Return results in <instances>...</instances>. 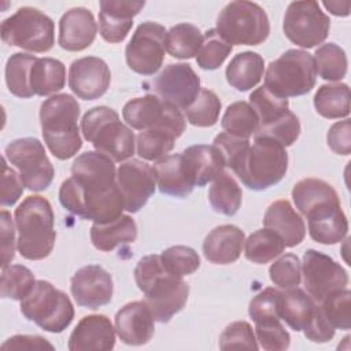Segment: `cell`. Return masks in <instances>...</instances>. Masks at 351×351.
Returning <instances> with one entry per match:
<instances>
[{
    "instance_id": "cell-1",
    "label": "cell",
    "mask_w": 351,
    "mask_h": 351,
    "mask_svg": "<svg viewBox=\"0 0 351 351\" xmlns=\"http://www.w3.org/2000/svg\"><path fill=\"white\" fill-rule=\"evenodd\" d=\"M60 204L71 214L93 223L122 215L123 200L114 160L97 151H86L71 165V177L59 189Z\"/></svg>"
},
{
    "instance_id": "cell-2",
    "label": "cell",
    "mask_w": 351,
    "mask_h": 351,
    "mask_svg": "<svg viewBox=\"0 0 351 351\" xmlns=\"http://www.w3.org/2000/svg\"><path fill=\"white\" fill-rule=\"evenodd\" d=\"M292 199L308 221V234L319 244L340 243L348 232V221L341 210L335 188L324 180L304 178L295 184Z\"/></svg>"
},
{
    "instance_id": "cell-3",
    "label": "cell",
    "mask_w": 351,
    "mask_h": 351,
    "mask_svg": "<svg viewBox=\"0 0 351 351\" xmlns=\"http://www.w3.org/2000/svg\"><path fill=\"white\" fill-rule=\"evenodd\" d=\"M134 280L158 322H169L188 300L189 285L165 269L160 255L141 258L134 267Z\"/></svg>"
},
{
    "instance_id": "cell-4",
    "label": "cell",
    "mask_w": 351,
    "mask_h": 351,
    "mask_svg": "<svg viewBox=\"0 0 351 351\" xmlns=\"http://www.w3.org/2000/svg\"><path fill=\"white\" fill-rule=\"evenodd\" d=\"M80 104L71 95H53L40 107V122L44 141L51 154L66 160L82 147L78 129Z\"/></svg>"
},
{
    "instance_id": "cell-5",
    "label": "cell",
    "mask_w": 351,
    "mask_h": 351,
    "mask_svg": "<svg viewBox=\"0 0 351 351\" xmlns=\"http://www.w3.org/2000/svg\"><path fill=\"white\" fill-rule=\"evenodd\" d=\"M15 225L18 230L16 248L29 261L47 258L55 245V215L51 203L40 196H27L15 208Z\"/></svg>"
},
{
    "instance_id": "cell-6",
    "label": "cell",
    "mask_w": 351,
    "mask_h": 351,
    "mask_svg": "<svg viewBox=\"0 0 351 351\" xmlns=\"http://www.w3.org/2000/svg\"><path fill=\"white\" fill-rule=\"evenodd\" d=\"M84 138L95 149L114 162H123L134 155V134L130 128L121 122L119 115L110 107L90 108L81 119Z\"/></svg>"
},
{
    "instance_id": "cell-7",
    "label": "cell",
    "mask_w": 351,
    "mask_h": 351,
    "mask_svg": "<svg viewBox=\"0 0 351 351\" xmlns=\"http://www.w3.org/2000/svg\"><path fill=\"white\" fill-rule=\"evenodd\" d=\"M288 169L285 147L269 137H254L237 166L233 169L239 180L252 191H263L278 184Z\"/></svg>"
},
{
    "instance_id": "cell-8",
    "label": "cell",
    "mask_w": 351,
    "mask_h": 351,
    "mask_svg": "<svg viewBox=\"0 0 351 351\" xmlns=\"http://www.w3.org/2000/svg\"><path fill=\"white\" fill-rule=\"evenodd\" d=\"M315 81L313 56L303 49H288L269 63L263 86L273 95L287 99L308 93Z\"/></svg>"
},
{
    "instance_id": "cell-9",
    "label": "cell",
    "mask_w": 351,
    "mask_h": 351,
    "mask_svg": "<svg viewBox=\"0 0 351 351\" xmlns=\"http://www.w3.org/2000/svg\"><path fill=\"white\" fill-rule=\"evenodd\" d=\"M215 30L230 45H259L269 37L270 22L258 3L239 0L222 8Z\"/></svg>"
},
{
    "instance_id": "cell-10",
    "label": "cell",
    "mask_w": 351,
    "mask_h": 351,
    "mask_svg": "<svg viewBox=\"0 0 351 351\" xmlns=\"http://www.w3.org/2000/svg\"><path fill=\"white\" fill-rule=\"evenodd\" d=\"M21 313L51 333L63 332L74 318L70 298L44 280H37L33 289L21 300Z\"/></svg>"
},
{
    "instance_id": "cell-11",
    "label": "cell",
    "mask_w": 351,
    "mask_h": 351,
    "mask_svg": "<svg viewBox=\"0 0 351 351\" xmlns=\"http://www.w3.org/2000/svg\"><path fill=\"white\" fill-rule=\"evenodd\" d=\"M1 38L11 47L30 52H48L55 44L53 21L33 7H21L1 22Z\"/></svg>"
},
{
    "instance_id": "cell-12",
    "label": "cell",
    "mask_w": 351,
    "mask_h": 351,
    "mask_svg": "<svg viewBox=\"0 0 351 351\" xmlns=\"http://www.w3.org/2000/svg\"><path fill=\"white\" fill-rule=\"evenodd\" d=\"M4 158L18 169L27 189L40 192L51 185L55 170L40 140L34 137L16 138L5 147Z\"/></svg>"
},
{
    "instance_id": "cell-13",
    "label": "cell",
    "mask_w": 351,
    "mask_h": 351,
    "mask_svg": "<svg viewBox=\"0 0 351 351\" xmlns=\"http://www.w3.org/2000/svg\"><path fill=\"white\" fill-rule=\"evenodd\" d=\"M122 117L133 129H166L177 138L185 132L186 126L180 108L151 93L129 100L122 108Z\"/></svg>"
},
{
    "instance_id": "cell-14",
    "label": "cell",
    "mask_w": 351,
    "mask_h": 351,
    "mask_svg": "<svg viewBox=\"0 0 351 351\" xmlns=\"http://www.w3.org/2000/svg\"><path fill=\"white\" fill-rule=\"evenodd\" d=\"M282 29L289 41L308 49L326 40L330 19L317 1H292L285 11Z\"/></svg>"
},
{
    "instance_id": "cell-15",
    "label": "cell",
    "mask_w": 351,
    "mask_h": 351,
    "mask_svg": "<svg viewBox=\"0 0 351 351\" xmlns=\"http://www.w3.org/2000/svg\"><path fill=\"white\" fill-rule=\"evenodd\" d=\"M166 33L160 23L152 21L140 23L125 49L129 69L141 75L155 74L165 60Z\"/></svg>"
},
{
    "instance_id": "cell-16",
    "label": "cell",
    "mask_w": 351,
    "mask_h": 351,
    "mask_svg": "<svg viewBox=\"0 0 351 351\" xmlns=\"http://www.w3.org/2000/svg\"><path fill=\"white\" fill-rule=\"evenodd\" d=\"M302 271L304 288L317 303L348 285V274L344 267L329 255L313 248L303 255Z\"/></svg>"
},
{
    "instance_id": "cell-17",
    "label": "cell",
    "mask_w": 351,
    "mask_h": 351,
    "mask_svg": "<svg viewBox=\"0 0 351 351\" xmlns=\"http://www.w3.org/2000/svg\"><path fill=\"white\" fill-rule=\"evenodd\" d=\"M144 85L152 89L154 95L181 110H186L202 90L200 77L188 63H171Z\"/></svg>"
},
{
    "instance_id": "cell-18",
    "label": "cell",
    "mask_w": 351,
    "mask_h": 351,
    "mask_svg": "<svg viewBox=\"0 0 351 351\" xmlns=\"http://www.w3.org/2000/svg\"><path fill=\"white\" fill-rule=\"evenodd\" d=\"M117 182L122 195L123 208L132 214L145 206L156 186L154 169L138 159L128 160L118 167Z\"/></svg>"
},
{
    "instance_id": "cell-19",
    "label": "cell",
    "mask_w": 351,
    "mask_h": 351,
    "mask_svg": "<svg viewBox=\"0 0 351 351\" xmlns=\"http://www.w3.org/2000/svg\"><path fill=\"white\" fill-rule=\"evenodd\" d=\"M70 291L81 307L96 310L112 299L114 282L111 274L99 265L78 269L70 281Z\"/></svg>"
},
{
    "instance_id": "cell-20",
    "label": "cell",
    "mask_w": 351,
    "mask_h": 351,
    "mask_svg": "<svg viewBox=\"0 0 351 351\" xmlns=\"http://www.w3.org/2000/svg\"><path fill=\"white\" fill-rule=\"evenodd\" d=\"M110 82V67L97 56L80 58L70 64L69 86L80 99L96 100L101 97L107 92Z\"/></svg>"
},
{
    "instance_id": "cell-21",
    "label": "cell",
    "mask_w": 351,
    "mask_h": 351,
    "mask_svg": "<svg viewBox=\"0 0 351 351\" xmlns=\"http://www.w3.org/2000/svg\"><path fill=\"white\" fill-rule=\"evenodd\" d=\"M99 32L111 44L122 43L133 26V18L143 10V0H101L99 3Z\"/></svg>"
},
{
    "instance_id": "cell-22",
    "label": "cell",
    "mask_w": 351,
    "mask_h": 351,
    "mask_svg": "<svg viewBox=\"0 0 351 351\" xmlns=\"http://www.w3.org/2000/svg\"><path fill=\"white\" fill-rule=\"evenodd\" d=\"M115 332L129 346L147 344L155 333V318L143 300L125 304L115 314Z\"/></svg>"
},
{
    "instance_id": "cell-23",
    "label": "cell",
    "mask_w": 351,
    "mask_h": 351,
    "mask_svg": "<svg viewBox=\"0 0 351 351\" xmlns=\"http://www.w3.org/2000/svg\"><path fill=\"white\" fill-rule=\"evenodd\" d=\"M115 346V328L108 317L92 314L84 317L71 332L67 343L70 351H108Z\"/></svg>"
},
{
    "instance_id": "cell-24",
    "label": "cell",
    "mask_w": 351,
    "mask_h": 351,
    "mask_svg": "<svg viewBox=\"0 0 351 351\" xmlns=\"http://www.w3.org/2000/svg\"><path fill=\"white\" fill-rule=\"evenodd\" d=\"M97 25L90 10L85 7H74L66 11L59 21L60 48L78 52L86 49L96 38Z\"/></svg>"
},
{
    "instance_id": "cell-25",
    "label": "cell",
    "mask_w": 351,
    "mask_h": 351,
    "mask_svg": "<svg viewBox=\"0 0 351 351\" xmlns=\"http://www.w3.org/2000/svg\"><path fill=\"white\" fill-rule=\"evenodd\" d=\"M159 191L174 197H186L195 188L193 178L182 154L166 155L154 163Z\"/></svg>"
},
{
    "instance_id": "cell-26",
    "label": "cell",
    "mask_w": 351,
    "mask_h": 351,
    "mask_svg": "<svg viewBox=\"0 0 351 351\" xmlns=\"http://www.w3.org/2000/svg\"><path fill=\"white\" fill-rule=\"evenodd\" d=\"M245 234L236 225H221L214 228L203 241L204 258L215 265L236 262L244 245Z\"/></svg>"
},
{
    "instance_id": "cell-27",
    "label": "cell",
    "mask_w": 351,
    "mask_h": 351,
    "mask_svg": "<svg viewBox=\"0 0 351 351\" xmlns=\"http://www.w3.org/2000/svg\"><path fill=\"white\" fill-rule=\"evenodd\" d=\"M263 225L266 229L277 233L285 247L289 248L300 244L306 236L304 221L285 199L277 200L267 207L263 217Z\"/></svg>"
},
{
    "instance_id": "cell-28",
    "label": "cell",
    "mask_w": 351,
    "mask_h": 351,
    "mask_svg": "<svg viewBox=\"0 0 351 351\" xmlns=\"http://www.w3.org/2000/svg\"><path fill=\"white\" fill-rule=\"evenodd\" d=\"M317 306L318 303L307 292L298 287L280 292V318L295 332H300L308 326L315 315Z\"/></svg>"
},
{
    "instance_id": "cell-29",
    "label": "cell",
    "mask_w": 351,
    "mask_h": 351,
    "mask_svg": "<svg viewBox=\"0 0 351 351\" xmlns=\"http://www.w3.org/2000/svg\"><path fill=\"white\" fill-rule=\"evenodd\" d=\"M182 156L188 165L195 186H204L214 181L225 167V163L213 145H191L184 149Z\"/></svg>"
},
{
    "instance_id": "cell-30",
    "label": "cell",
    "mask_w": 351,
    "mask_h": 351,
    "mask_svg": "<svg viewBox=\"0 0 351 351\" xmlns=\"http://www.w3.org/2000/svg\"><path fill=\"white\" fill-rule=\"evenodd\" d=\"M137 239V225L129 215H119L118 218L93 223L90 228V240L95 248L100 251H112L118 245L133 243Z\"/></svg>"
},
{
    "instance_id": "cell-31",
    "label": "cell",
    "mask_w": 351,
    "mask_h": 351,
    "mask_svg": "<svg viewBox=\"0 0 351 351\" xmlns=\"http://www.w3.org/2000/svg\"><path fill=\"white\" fill-rule=\"evenodd\" d=\"M265 60L252 51H244L233 56L229 62L225 75L228 84L239 92H247L255 88L263 77Z\"/></svg>"
},
{
    "instance_id": "cell-32",
    "label": "cell",
    "mask_w": 351,
    "mask_h": 351,
    "mask_svg": "<svg viewBox=\"0 0 351 351\" xmlns=\"http://www.w3.org/2000/svg\"><path fill=\"white\" fill-rule=\"evenodd\" d=\"M66 84V67L53 58H37L30 70V88L34 95L48 96L59 92Z\"/></svg>"
},
{
    "instance_id": "cell-33",
    "label": "cell",
    "mask_w": 351,
    "mask_h": 351,
    "mask_svg": "<svg viewBox=\"0 0 351 351\" xmlns=\"http://www.w3.org/2000/svg\"><path fill=\"white\" fill-rule=\"evenodd\" d=\"M315 111L328 119L350 115V88L347 84H325L314 95Z\"/></svg>"
},
{
    "instance_id": "cell-34",
    "label": "cell",
    "mask_w": 351,
    "mask_h": 351,
    "mask_svg": "<svg viewBox=\"0 0 351 351\" xmlns=\"http://www.w3.org/2000/svg\"><path fill=\"white\" fill-rule=\"evenodd\" d=\"M243 192L237 181L226 171H222L208 191V202L214 211L232 217L241 206Z\"/></svg>"
},
{
    "instance_id": "cell-35",
    "label": "cell",
    "mask_w": 351,
    "mask_h": 351,
    "mask_svg": "<svg viewBox=\"0 0 351 351\" xmlns=\"http://www.w3.org/2000/svg\"><path fill=\"white\" fill-rule=\"evenodd\" d=\"M285 244L281 237L270 229H259L248 236L244 245L245 258L258 265H265L284 252Z\"/></svg>"
},
{
    "instance_id": "cell-36",
    "label": "cell",
    "mask_w": 351,
    "mask_h": 351,
    "mask_svg": "<svg viewBox=\"0 0 351 351\" xmlns=\"http://www.w3.org/2000/svg\"><path fill=\"white\" fill-rule=\"evenodd\" d=\"M203 34L197 26L178 23L166 33V51L176 59H191L197 55Z\"/></svg>"
},
{
    "instance_id": "cell-37",
    "label": "cell",
    "mask_w": 351,
    "mask_h": 351,
    "mask_svg": "<svg viewBox=\"0 0 351 351\" xmlns=\"http://www.w3.org/2000/svg\"><path fill=\"white\" fill-rule=\"evenodd\" d=\"M222 129L236 137L248 138L259 129V119L254 108L247 101H234L228 106L222 121Z\"/></svg>"
},
{
    "instance_id": "cell-38",
    "label": "cell",
    "mask_w": 351,
    "mask_h": 351,
    "mask_svg": "<svg viewBox=\"0 0 351 351\" xmlns=\"http://www.w3.org/2000/svg\"><path fill=\"white\" fill-rule=\"evenodd\" d=\"M37 58L29 53L16 52L5 64V82L8 90L21 99H29L34 93L30 88V70Z\"/></svg>"
},
{
    "instance_id": "cell-39",
    "label": "cell",
    "mask_w": 351,
    "mask_h": 351,
    "mask_svg": "<svg viewBox=\"0 0 351 351\" xmlns=\"http://www.w3.org/2000/svg\"><path fill=\"white\" fill-rule=\"evenodd\" d=\"M315 71L325 81H340L347 74V55L335 43L322 44L313 56Z\"/></svg>"
},
{
    "instance_id": "cell-40",
    "label": "cell",
    "mask_w": 351,
    "mask_h": 351,
    "mask_svg": "<svg viewBox=\"0 0 351 351\" xmlns=\"http://www.w3.org/2000/svg\"><path fill=\"white\" fill-rule=\"evenodd\" d=\"M250 106L258 115L259 128L267 126L289 111L288 99L278 97L269 92L265 86L256 88L250 95Z\"/></svg>"
},
{
    "instance_id": "cell-41",
    "label": "cell",
    "mask_w": 351,
    "mask_h": 351,
    "mask_svg": "<svg viewBox=\"0 0 351 351\" xmlns=\"http://www.w3.org/2000/svg\"><path fill=\"white\" fill-rule=\"evenodd\" d=\"M176 138L177 137L166 129L141 130L136 137L137 154L145 160H158L174 148Z\"/></svg>"
},
{
    "instance_id": "cell-42",
    "label": "cell",
    "mask_w": 351,
    "mask_h": 351,
    "mask_svg": "<svg viewBox=\"0 0 351 351\" xmlns=\"http://www.w3.org/2000/svg\"><path fill=\"white\" fill-rule=\"evenodd\" d=\"M221 107V100L215 92L210 89H202L195 101L184 111L191 125L197 128H210L217 123Z\"/></svg>"
},
{
    "instance_id": "cell-43",
    "label": "cell",
    "mask_w": 351,
    "mask_h": 351,
    "mask_svg": "<svg viewBox=\"0 0 351 351\" xmlns=\"http://www.w3.org/2000/svg\"><path fill=\"white\" fill-rule=\"evenodd\" d=\"M230 45L215 29H210L203 36V43L196 55V63L203 70L218 69L232 52Z\"/></svg>"
},
{
    "instance_id": "cell-44",
    "label": "cell",
    "mask_w": 351,
    "mask_h": 351,
    "mask_svg": "<svg viewBox=\"0 0 351 351\" xmlns=\"http://www.w3.org/2000/svg\"><path fill=\"white\" fill-rule=\"evenodd\" d=\"M34 284V274L26 266L10 265L1 269L0 291L3 298L22 300L33 289Z\"/></svg>"
},
{
    "instance_id": "cell-45",
    "label": "cell",
    "mask_w": 351,
    "mask_h": 351,
    "mask_svg": "<svg viewBox=\"0 0 351 351\" xmlns=\"http://www.w3.org/2000/svg\"><path fill=\"white\" fill-rule=\"evenodd\" d=\"M326 321L335 328L348 330L351 326V292L344 288L328 295L318 303Z\"/></svg>"
},
{
    "instance_id": "cell-46",
    "label": "cell",
    "mask_w": 351,
    "mask_h": 351,
    "mask_svg": "<svg viewBox=\"0 0 351 351\" xmlns=\"http://www.w3.org/2000/svg\"><path fill=\"white\" fill-rule=\"evenodd\" d=\"M160 261L170 274L181 278L195 273L200 266L197 252L186 245H173L165 250L160 254Z\"/></svg>"
},
{
    "instance_id": "cell-47",
    "label": "cell",
    "mask_w": 351,
    "mask_h": 351,
    "mask_svg": "<svg viewBox=\"0 0 351 351\" xmlns=\"http://www.w3.org/2000/svg\"><path fill=\"white\" fill-rule=\"evenodd\" d=\"M299 134H300L299 118L292 111H288L278 121L267 126L259 128L254 137H269L280 143L282 147H289L298 140Z\"/></svg>"
},
{
    "instance_id": "cell-48",
    "label": "cell",
    "mask_w": 351,
    "mask_h": 351,
    "mask_svg": "<svg viewBox=\"0 0 351 351\" xmlns=\"http://www.w3.org/2000/svg\"><path fill=\"white\" fill-rule=\"evenodd\" d=\"M270 280L274 285L289 289L300 284L302 280V263L295 254H285L269 269Z\"/></svg>"
},
{
    "instance_id": "cell-49",
    "label": "cell",
    "mask_w": 351,
    "mask_h": 351,
    "mask_svg": "<svg viewBox=\"0 0 351 351\" xmlns=\"http://www.w3.org/2000/svg\"><path fill=\"white\" fill-rule=\"evenodd\" d=\"M256 341L259 347L267 351L287 350L291 344V337L281 319H270L255 324Z\"/></svg>"
},
{
    "instance_id": "cell-50",
    "label": "cell",
    "mask_w": 351,
    "mask_h": 351,
    "mask_svg": "<svg viewBox=\"0 0 351 351\" xmlns=\"http://www.w3.org/2000/svg\"><path fill=\"white\" fill-rule=\"evenodd\" d=\"M219 348L221 350H237L248 348L258 350V341L252 326L245 321H236L229 324L219 336Z\"/></svg>"
},
{
    "instance_id": "cell-51",
    "label": "cell",
    "mask_w": 351,
    "mask_h": 351,
    "mask_svg": "<svg viewBox=\"0 0 351 351\" xmlns=\"http://www.w3.org/2000/svg\"><path fill=\"white\" fill-rule=\"evenodd\" d=\"M278 298L280 291L276 288H265L256 296L252 298L248 307V314L255 324L281 319L278 314Z\"/></svg>"
},
{
    "instance_id": "cell-52",
    "label": "cell",
    "mask_w": 351,
    "mask_h": 351,
    "mask_svg": "<svg viewBox=\"0 0 351 351\" xmlns=\"http://www.w3.org/2000/svg\"><path fill=\"white\" fill-rule=\"evenodd\" d=\"M213 147L221 155L225 166L230 167L233 170L237 166V163L240 162L241 156L248 149L250 140L248 138L236 137V136H232V134L223 132V133H219L214 138Z\"/></svg>"
},
{
    "instance_id": "cell-53",
    "label": "cell",
    "mask_w": 351,
    "mask_h": 351,
    "mask_svg": "<svg viewBox=\"0 0 351 351\" xmlns=\"http://www.w3.org/2000/svg\"><path fill=\"white\" fill-rule=\"evenodd\" d=\"M23 181L14 169L7 165V159L3 156V173H1V206H12L18 202L23 193Z\"/></svg>"
},
{
    "instance_id": "cell-54",
    "label": "cell",
    "mask_w": 351,
    "mask_h": 351,
    "mask_svg": "<svg viewBox=\"0 0 351 351\" xmlns=\"http://www.w3.org/2000/svg\"><path fill=\"white\" fill-rule=\"evenodd\" d=\"M329 148L337 155H350L351 152V123L350 119L336 122L326 134Z\"/></svg>"
},
{
    "instance_id": "cell-55",
    "label": "cell",
    "mask_w": 351,
    "mask_h": 351,
    "mask_svg": "<svg viewBox=\"0 0 351 351\" xmlns=\"http://www.w3.org/2000/svg\"><path fill=\"white\" fill-rule=\"evenodd\" d=\"M0 228H1V269L11 265L15 256V230L11 214L7 210L0 213Z\"/></svg>"
},
{
    "instance_id": "cell-56",
    "label": "cell",
    "mask_w": 351,
    "mask_h": 351,
    "mask_svg": "<svg viewBox=\"0 0 351 351\" xmlns=\"http://www.w3.org/2000/svg\"><path fill=\"white\" fill-rule=\"evenodd\" d=\"M55 347L43 336L37 335H15L7 339L3 346L1 351L12 350V351H32V350H53Z\"/></svg>"
},
{
    "instance_id": "cell-57",
    "label": "cell",
    "mask_w": 351,
    "mask_h": 351,
    "mask_svg": "<svg viewBox=\"0 0 351 351\" xmlns=\"http://www.w3.org/2000/svg\"><path fill=\"white\" fill-rule=\"evenodd\" d=\"M335 330L336 329L324 317L319 304L317 306L314 318L311 319L308 326L306 329H303L304 336L314 343H326V341L332 340L335 336Z\"/></svg>"
},
{
    "instance_id": "cell-58",
    "label": "cell",
    "mask_w": 351,
    "mask_h": 351,
    "mask_svg": "<svg viewBox=\"0 0 351 351\" xmlns=\"http://www.w3.org/2000/svg\"><path fill=\"white\" fill-rule=\"evenodd\" d=\"M322 5L333 15L347 16L350 14V1H324Z\"/></svg>"
}]
</instances>
